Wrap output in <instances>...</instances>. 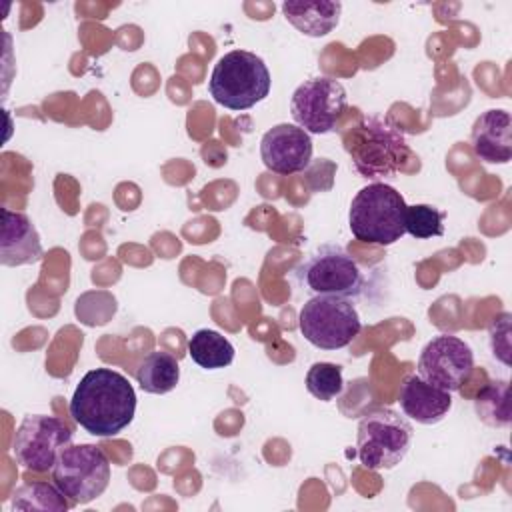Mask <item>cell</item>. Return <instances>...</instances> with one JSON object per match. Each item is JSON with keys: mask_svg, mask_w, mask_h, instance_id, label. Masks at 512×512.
Here are the masks:
<instances>
[{"mask_svg": "<svg viewBox=\"0 0 512 512\" xmlns=\"http://www.w3.org/2000/svg\"><path fill=\"white\" fill-rule=\"evenodd\" d=\"M180 380L178 360L164 350H154L136 368V382L148 394H168Z\"/></svg>", "mask_w": 512, "mask_h": 512, "instance_id": "obj_17", "label": "cell"}, {"mask_svg": "<svg viewBox=\"0 0 512 512\" xmlns=\"http://www.w3.org/2000/svg\"><path fill=\"white\" fill-rule=\"evenodd\" d=\"M306 390L322 402L338 398L344 390L342 368L334 362H314L306 372Z\"/></svg>", "mask_w": 512, "mask_h": 512, "instance_id": "obj_21", "label": "cell"}, {"mask_svg": "<svg viewBox=\"0 0 512 512\" xmlns=\"http://www.w3.org/2000/svg\"><path fill=\"white\" fill-rule=\"evenodd\" d=\"M510 314H500L490 324V348L492 356L498 358L504 366H510Z\"/></svg>", "mask_w": 512, "mask_h": 512, "instance_id": "obj_23", "label": "cell"}, {"mask_svg": "<svg viewBox=\"0 0 512 512\" xmlns=\"http://www.w3.org/2000/svg\"><path fill=\"white\" fill-rule=\"evenodd\" d=\"M294 278L304 292L314 296L358 298L364 290V274L358 262L338 244H322L296 268Z\"/></svg>", "mask_w": 512, "mask_h": 512, "instance_id": "obj_5", "label": "cell"}, {"mask_svg": "<svg viewBox=\"0 0 512 512\" xmlns=\"http://www.w3.org/2000/svg\"><path fill=\"white\" fill-rule=\"evenodd\" d=\"M72 506L66 500V494L48 482H26L12 494V508L14 510H56L64 512Z\"/></svg>", "mask_w": 512, "mask_h": 512, "instance_id": "obj_19", "label": "cell"}, {"mask_svg": "<svg viewBox=\"0 0 512 512\" xmlns=\"http://www.w3.org/2000/svg\"><path fill=\"white\" fill-rule=\"evenodd\" d=\"M444 212L430 204H414L406 206L404 228L410 236L418 240H426L432 236L444 234Z\"/></svg>", "mask_w": 512, "mask_h": 512, "instance_id": "obj_22", "label": "cell"}, {"mask_svg": "<svg viewBox=\"0 0 512 512\" xmlns=\"http://www.w3.org/2000/svg\"><path fill=\"white\" fill-rule=\"evenodd\" d=\"M398 402L406 418L424 426H434L450 412L452 392L428 384L418 374H410L400 384Z\"/></svg>", "mask_w": 512, "mask_h": 512, "instance_id": "obj_14", "label": "cell"}, {"mask_svg": "<svg viewBox=\"0 0 512 512\" xmlns=\"http://www.w3.org/2000/svg\"><path fill=\"white\" fill-rule=\"evenodd\" d=\"M348 106L344 86L328 76L302 82L290 98V114L308 134H328L336 130V122Z\"/></svg>", "mask_w": 512, "mask_h": 512, "instance_id": "obj_10", "label": "cell"}, {"mask_svg": "<svg viewBox=\"0 0 512 512\" xmlns=\"http://www.w3.org/2000/svg\"><path fill=\"white\" fill-rule=\"evenodd\" d=\"M312 138L296 124H276L260 140V158L264 166L280 176L298 174L312 160Z\"/></svg>", "mask_w": 512, "mask_h": 512, "instance_id": "obj_12", "label": "cell"}, {"mask_svg": "<svg viewBox=\"0 0 512 512\" xmlns=\"http://www.w3.org/2000/svg\"><path fill=\"white\" fill-rule=\"evenodd\" d=\"M470 144L486 164H508L512 158V118L506 110H486L472 126Z\"/></svg>", "mask_w": 512, "mask_h": 512, "instance_id": "obj_15", "label": "cell"}, {"mask_svg": "<svg viewBox=\"0 0 512 512\" xmlns=\"http://www.w3.org/2000/svg\"><path fill=\"white\" fill-rule=\"evenodd\" d=\"M42 258V242L36 226L24 212L2 208L0 264L26 266Z\"/></svg>", "mask_w": 512, "mask_h": 512, "instance_id": "obj_13", "label": "cell"}, {"mask_svg": "<svg viewBox=\"0 0 512 512\" xmlns=\"http://www.w3.org/2000/svg\"><path fill=\"white\" fill-rule=\"evenodd\" d=\"M70 416L92 436L120 434L136 412V392L126 376L112 368L86 372L70 400Z\"/></svg>", "mask_w": 512, "mask_h": 512, "instance_id": "obj_1", "label": "cell"}, {"mask_svg": "<svg viewBox=\"0 0 512 512\" xmlns=\"http://www.w3.org/2000/svg\"><path fill=\"white\" fill-rule=\"evenodd\" d=\"M282 14L304 36L320 38L330 34L338 26L342 4L330 2V0H314V2L290 0L282 4Z\"/></svg>", "mask_w": 512, "mask_h": 512, "instance_id": "obj_16", "label": "cell"}, {"mask_svg": "<svg viewBox=\"0 0 512 512\" xmlns=\"http://www.w3.org/2000/svg\"><path fill=\"white\" fill-rule=\"evenodd\" d=\"M406 202L402 194L384 184L372 182L356 192L348 212V226L356 240L376 246H390L404 234Z\"/></svg>", "mask_w": 512, "mask_h": 512, "instance_id": "obj_2", "label": "cell"}, {"mask_svg": "<svg viewBox=\"0 0 512 512\" xmlns=\"http://www.w3.org/2000/svg\"><path fill=\"white\" fill-rule=\"evenodd\" d=\"M346 150L356 170L366 178H380L396 172L408 152L402 134L382 118H366L346 140Z\"/></svg>", "mask_w": 512, "mask_h": 512, "instance_id": "obj_8", "label": "cell"}, {"mask_svg": "<svg viewBox=\"0 0 512 512\" xmlns=\"http://www.w3.org/2000/svg\"><path fill=\"white\" fill-rule=\"evenodd\" d=\"M188 354L204 370H220L234 362L232 342L216 330L200 328L188 338Z\"/></svg>", "mask_w": 512, "mask_h": 512, "instance_id": "obj_18", "label": "cell"}, {"mask_svg": "<svg viewBox=\"0 0 512 512\" xmlns=\"http://www.w3.org/2000/svg\"><path fill=\"white\" fill-rule=\"evenodd\" d=\"M474 352L458 336L438 334L420 352L418 376L446 392H458L472 376Z\"/></svg>", "mask_w": 512, "mask_h": 512, "instance_id": "obj_11", "label": "cell"}, {"mask_svg": "<svg viewBox=\"0 0 512 512\" xmlns=\"http://www.w3.org/2000/svg\"><path fill=\"white\" fill-rule=\"evenodd\" d=\"M302 336L320 350L346 348L362 330L358 310L348 298L312 296L298 314Z\"/></svg>", "mask_w": 512, "mask_h": 512, "instance_id": "obj_7", "label": "cell"}, {"mask_svg": "<svg viewBox=\"0 0 512 512\" xmlns=\"http://www.w3.org/2000/svg\"><path fill=\"white\" fill-rule=\"evenodd\" d=\"M52 480L72 504H88L110 484L108 456L96 444H70L60 452Z\"/></svg>", "mask_w": 512, "mask_h": 512, "instance_id": "obj_6", "label": "cell"}, {"mask_svg": "<svg viewBox=\"0 0 512 512\" xmlns=\"http://www.w3.org/2000/svg\"><path fill=\"white\" fill-rule=\"evenodd\" d=\"M72 430L64 420L46 414L24 416L12 440L16 462L32 472H48L54 468L60 452L70 446Z\"/></svg>", "mask_w": 512, "mask_h": 512, "instance_id": "obj_9", "label": "cell"}, {"mask_svg": "<svg viewBox=\"0 0 512 512\" xmlns=\"http://www.w3.org/2000/svg\"><path fill=\"white\" fill-rule=\"evenodd\" d=\"M270 70L260 56L248 50H230L218 58L208 80L216 104L228 110H248L270 94Z\"/></svg>", "mask_w": 512, "mask_h": 512, "instance_id": "obj_3", "label": "cell"}, {"mask_svg": "<svg viewBox=\"0 0 512 512\" xmlns=\"http://www.w3.org/2000/svg\"><path fill=\"white\" fill-rule=\"evenodd\" d=\"M412 424L392 408H376L362 416L356 432L358 460L368 470H392L412 444Z\"/></svg>", "mask_w": 512, "mask_h": 512, "instance_id": "obj_4", "label": "cell"}, {"mask_svg": "<svg viewBox=\"0 0 512 512\" xmlns=\"http://www.w3.org/2000/svg\"><path fill=\"white\" fill-rule=\"evenodd\" d=\"M478 418L488 426H508L510 424V404H508V382L492 380L488 382L474 400Z\"/></svg>", "mask_w": 512, "mask_h": 512, "instance_id": "obj_20", "label": "cell"}]
</instances>
